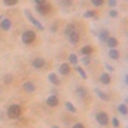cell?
<instances>
[{
    "label": "cell",
    "instance_id": "obj_30",
    "mask_svg": "<svg viewBox=\"0 0 128 128\" xmlns=\"http://www.w3.org/2000/svg\"><path fill=\"white\" fill-rule=\"evenodd\" d=\"M104 66H105V68L108 69L109 72H113V70H114V68H113V67L110 66V64H108V63H104Z\"/></svg>",
    "mask_w": 128,
    "mask_h": 128
},
{
    "label": "cell",
    "instance_id": "obj_33",
    "mask_svg": "<svg viewBox=\"0 0 128 128\" xmlns=\"http://www.w3.org/2000/svg\"><path fill=\"white\" fill-rule=\"evenodd\" d=\"M5 82H6V83L12 82V76H5Z\"/></svg>",
    "mask_w": 128,
    "mask_h": 128
},
{
    "label": "cell",
    "instance_id": "obj_5",
    "mask_svg": "<svg viewBox=\"0 0 128 128\" xmlns=\"http://www.w3.org/2000/svg\"><path fill=\"white\" fill-rule=\"evenodd\" d=\"M96 120H98V123L100 126H106L109 123V116L105 112H99L96 114Z\"/></svg>",
    "mask_w": 128,
    "mask_h": 128
},
{
    "label": "cell",
    "instance_id": "obj_32",
    "mask_svg": "<svg viewBox=\"0 0 128 128\" xmlns=\"http://www.w3.org/2000/svg\"><path fill=\"white\" fill-rule=\"evenodd\" d=\"M72 128H84V126H83L82 123H76V124H74Z\"/></svg>",
    "mask_w": 128,
    "mask_h": 128
},
{
    "label": "cell",
    "instance_id": "obj_28",
    "mask_svg": "<svg viewBox=\"0 0 128 128\" xmlns=\"http://www.w3.org/2000/svg\"><path fill=\"white\" fill-rule=\"evenodd\" d=\"M112 122H113V126H114L115 128H118V127H119V120H118V118H115V116H114Z\"/></svg>",
    "mask_w": 128,
    "mask_h": 128
},
{
    "label": "cell",
    "instance_id": "obj_9",
    "mask_svg": "<svg viewBox=\"0 0 128 128\" xmlns=\"http://www.w3.org/2000/svg\"><path fill=\"white\" fill-rule=\"evenodd\" d=\"M70 72V66L68 63H63L60 64V67H59V73H62L63 76H67V74H69Z\"/></svg>",
    "mask_w": 128,
    "mask_h": 128
},
{
    "label": "cell",
    "instance_id": "obj_11",
    "mask_svg": "<svg viewBox=\"0 0 128 128\" xmlns=\"http://www.w3.org/2000/svg\"><path fill=\"white\" fill-rule=\"evenodd\" d=\"M48 78H49V82L52 83V84H55V86H59V84H60V80L58 78V76L55 73H50L48 76Z\"/></svg>",
    "mask_w": 128,
    "mask_h": 128
},
{
    "label": "cell",
    "instance_id": "obj_23",
    "mask_svg": "<svg viewBox=\"0 0 128 128\" xmlns=\"http://www.w3.org/2000/svg\"><path fill=\"white\" fill-rule=\"evenodd\" d=\"M76 70L78 72V74H80V76H81L83 80H86V78H87V74H86V72L82 69V67H76Z\"/></svg>",
    "mask_w": 128,
    "mask_h": 128
},
{
    "label": "cell",
    "instance_id": "obj_3",
    "mask_svg": "<svg viewBox=\"0 0 128 128\" xmlns=\"http://www.w3.org/2000/svg\"><path fill=\"white\" fill-rule=\"evenodd\" d=\"M36 12L41 16H45L50 12V5L45 2V0H36Z\"/></svg>",
    "mask_w": 128,
    "mask_h": 128
},
{
    "label": "cell",
    "instance_id": "obj_19",
    "mask_svg": "<svg viewBox=\"0 0 128 128\" xmlns=\"http://www.w3.org/2000/svg\"><path fill=\"white\" fill-rule=\"evenodd\" d=\"M118 112L122 114V115H127L128 114V106L126 104H119L118 105Z\"/></svg>",
    "mask_w": 128,
    "mask_h": 128
},
{
    "label": "cell",
    "instance_id": "obj_18",
    "mask_svg": "<svg viewBox=\"0 0 128 128\" xmlns=\"http://www.w3.org/2000/svg\"><path fill=\"white\" fill-rule=\"evenodd\" d=\"M109 56H110V59H113V60L119 59V51L116 50V49H109Z\"/></svg>",
    "mask_w": 128,
    "mask_h": 128
},
{
    "label": "cell",
    "instance_id": "obj_27",
    "mask_svg": "<svg viewBox=\"0 0 128 128\" xmlns=\"http://www.w3.org/2000/svg\"><path fill=\"white\" fill-rule=\"evenodd\" d=\"M109 16H110L112 18H116V17H118V12H116L115 9H112L110 12H109Z\"/></svg>",
    "mask_w": 128,
    "mask_h": 128
},
{
    "label": "cell",
    "instance_id": "obj_29",
    "mask_svg": "<svg viewBox=\"0 0 128 128\" xmlns=\"http://www.w3.org/2000/svg\"><path fill=\"white\" fill-rule=\"evenodd\" d=\"M82 63L86 64V66H87V64H90V56H83L82 58Z\"/></svg>",
    "mask_w": 128,
    "mask_h": 128
},
{
    "label": "cell",
    "instance_id": "obj_26",
    "mask_svg": "<svg viewBox=\"0 0 128 128\" xmlns=\"http://www.w3.org/2000/svg\"><path fill=\"white\" fill-rule=\"evenodd\" d=\"M92 5L94 6H101L102 4H104V2H102V0H92Z\"/></svg>",
    "mask_w": 128,
    "mask_h": 128
},
{
    "label": "cell",
    "instance_id": "obj_15",
    "mask_svg": "<svg viewBox=\"0 0 128 128\" xmlns=\"http://www.w3.org/2000/svg\"><path fill=\"white\" fill-rule=\"evenodd\" d=\"M23 90L26 92H34L36 90V87H35V84L32 82H24L23 83Z\"/></svg>",
    "mask_w": 128,
    "mask_h": 128
},
{
    "label": "cell",
    "instance_id": "obj_13",
    "mask_svg": "<svg viewBox=\"0 0 128 128\" xmlns=\"http://www.w3.org/2000/svg\"><path fill=\"white\" fill-rule=\"evenodd\" d=\"M95 92H96V95H98L102 101H109V95L108 94H105L104 91H101L99 88H95Z\"/></svg>",
    "mask_w": 128,
    "mask_h": 128
},
{
    "label": "cell",
    "instance_id": "obj_34",
    "mask_svg": "<svg viewBox=\"0 0 128 128\" xmlns=\"http://www.w3.org/2000/svg\"><path fill=\"white\" fill-rule=\"evenodd\" d=\"M60 4H62V5H72V3H70V2H62Z\"/></svg>",
    "mask_w": 128,
    "mask_h": 128
},
{
    "label": "cell",
    "instance_id": "obj_24",
    "mask_svg": "<svg viewBox=\"0 0 128 128\" xmlns=\"http://www.w3.org/2000/svg\"><path fill=\"white\" fill-rule=\"evenodd\" d=\"M83 16H84V18H96V13L94 10H87Z\"/></svg>",
    "mask_w": 128,
    "mask_h": 128
},
{
    "label": "cell",
    "instance_id": "obj_36",
    "mask_svg": "<svg viewBox=\"0 0 128 128\" xmlns=\"http://www.w3.org/2000/svg\"><path fill=\"white\" fill-rule=\"evenodd\" d=\"M51 128H59V127H56V126H52Z\"/></svg>",
    "mask_w": 128,
    "mask_h": 128
},
{
    "label": "cell",
    "instance_id": "obj_22",
    "mask_svg": "<svg viewBox=\"0 0 128 128\" xmlns=\"http://www.w3.org/2000/svg\"><path fill=\"white\" fill-rule=\"evenodd\" d=\"M66 109L68 110V112H70V113H76L77 110H76V106H74L72 102H66Z\"/></svg>",
    "mask_w": 128,
    "mask_h": 128
},
{
    "label": "cell",
    "instance_id": "obj_20",
    "mask_svg": "<svg viewBox=\"0 0 128 128\" xmlns=\"http://www.w3.org/2000/svg\"><path fill=\"white\" fill-rule=\"evenodd\" d=\"M76 92H77V95H78V98H81V99L86 98V95H87V91H86V88H84V87H78V88L76 90Z\"/></svg>",
    "mask_w": 128,
    "mask_h": 128
},
{
    "label": "cell",
    "instance_id": "obj_35",
    "mask_svg": "<svg viewBox=\"0 0 128 128\" xmlns=\"http://www.w3.org/2000/svg\"><path fill=\"white\" fill-rule=\"evenodd\" d=\"M124 82H126V84L128 86V74H126V77H124Z\"/></svg>",
    "mask_w": 128,
    "mask_h": 128
},
{
    "label": "cell",
    "instance_id": "obj_37",
    "mask_svg": "<svg viewBox=\"0 0 128 128\" xmlns=\"http://www.w3.org/2000/svg\"><path fill=\"white\" fill-rule=\"evenodd\" d=\"M126 102H127V104H128V98H127V99H126ZM127 104H126V105H127Z\"/></svg>",
    "mask_w": 128,
    "mask_h": 128
},
{
    "label": "cell",
    "instance_id": "obj_14",
    "mask_svg": "<svg viewBox=\"0 0 128 128\" xmlns=\"http://www.w3.org/2000/svg\"><path fill=\"white\" fill-rule=\"evenodd\" d=\"M80 51H81V54H82L83 56H90V55H91V52H92V46L86 45V46H83Z\"/></svg>",
    "mask_w": 128,
    "mask_h": 128
},
{
    "label": "cell",
    "instance_id": "obj_31",
    "mask_svg": "<svg viewBox=\"0 0 128 128\" xmlns=\"http://www.w3.org/2000/svg\"><path fill=\"white\" fill-rule=\"evenodd\" d=\"M108 4H109V6H110V8H114V6L116 5V2H115V0H109Z\"/></svg>",
    "mask_w": 128,
    "mask_h": 128
},
{
    "label": "cell",
    "instance_id": "obj_21",
    "mask_svg": "<svg viewBox=\"0 0 128 128\" xmlns=\"http://www.w3.org/2000/svg\"><path fill=\"white\" fill-rule=\"evenodd\" d=\"M68 60H69V63L72 64V66H77V63H78V59H77L76 54H70L68 56Z\"/></svg>",
    "mask_w": 128,
    "mask_h": 128
},
{
    "label": "cell",
    "instance_id": "obj_6",
    "mask_svg": "<svg viewBox=\"0 0 128 128\" xmlns=\"http://www.w3.org/2000/svg\"><path fill=\"white\" fill-rule=\"evenodd\" d=\"M24 14L27 16L28 20H30V22H31L32 24H34V26H36L38 30H44V26H42V23H41V22H38V20H37L34 16H32L31 13H30V10H24Z\"/></svg>",
    "mask_w": 128,
    "mask_h": 128
},
{
    "label": "cell",
    "instance_id": "obj_8",
    "mask_svg": "<svg viewBox=\"0 0 128 128\" xmlns=\"http://www.w3.org/2000/svg\"><path fill=\"white\" fill-rule=\"evenodd\" d=\"M44 66H45V59H42V58H35L32 60V67L36 69H41Z\"/></svg>",
    "mask_w": 128,
    "mask_h": 128
},
{
    "label": "cell",
    "instance_id": "obj_2",
    "mask_svg": "<svg viewBox=\"0 0 128 128\" xmlns=\"http://www.w3.org/2000/svg\"><path fill=\"white\" fill-rule=\"evenodd\" d=\"M20 114H22V108H20V105H17V104L10 105L6 110V115L10 119H18Z\"/></svg>",
    "mask_w": 128,
    "mask_h": 128
},
{
    "label": "cell",
    "instance_id": "obj_7",
    "mask_svg": "<svg viewBox=\"0 0 128 128\" xmlns=\"http://www.w3.org/2000/svg\"><path fill=\"white\" fill-rule=\"evenodd\" d=\"M46 104H48L49 106H51V108H55V106H58V104H59L58 96H56V95H50L49 98L46 99Z\"/></svg>",
    "mask_w": 128,
    "mask_h": 128
},
{
    "label": "cell",
    "instance_id": "obj_16",
    "mask_svg": "<svg viewBox=\"0 0 128 128\" xmlns=\"http://www.w3.org/2000/svg\"><path fill=\"white\" fill-rule=\"evenodd\" d=\"M106 45L109 46V49H115L116 46H118V40H116L115 37H109V40L106 41Z\"/></svg>",
    "mask_w": 128,
    "mask_h": 128
},
{
    "label": "cell",
    "instance_id": "obj_25",
    "mask_svg": "<svg viewBox=\"0 0 128 128\" xmlns=\"http://www.w3.org/2000/svg\"><path fill=\"white\" fill-rule=\"evenodd\" d=\"M18 2L17 0H4V5L6 6H12V5H16Z\"/></svg>",
    "mask_w": 128,
    "mask_h": 128
},
{
    "label": "cell",
    "instance_id": "obj_12",
    "mask_svg": "<svg viewBox=\"0 0 128 128\" xmlns=\"http://www.w3.org/2000/svg\"><path fill=\"white\" fill-rule=\"evenodd\" d=\"M100 82L104 83V84H109V83L112 82L110 74H109V73H102L101 76H100Z\"/></svg>",
    "mask_w": 128,
    "mask_h": 128
},
{
    "label": "cell",
    "instance_id": "obj_4",
    "mask_svg": "<svg viewBox=\"0 0 128 128\" xmlns=\"http://www.w3.org/2000/svg\"><path fill=\"white\" fill-rule=\"evenodd\" d=\"M36 38V34L34 31H24L22 34V41L24 42V44H31V42H34Z\"/></svg>",
    "mask_w": 128,
    "mask_h": 128
},
{
    "label": "cell",
    "instance_id": "obj_10",
    "mask_svg": "<svg viewBox=\"0 0 128 128\" xmlns=\"http://www.w3.org/2000/svg\"><path fill=\"white\" fill-rule=\"evenodd\" d=\"M109 37H110V35H109V31H108V30H101V31L99 32V38H100V41L106 42V41L109 40Z\"/></svg>",
    "mask_w": 128,
    "mask_h": 128
},
{
    "label": "cell",
    "instance_id": "obj_17",
    "mask_svg": "<svg viewBox=\"0 0 128 128\" xmlns=\"http://www.w3.org/2000/svg\"><path fill=\"white\" fill-rule=\"evenodd\" d=\"M0 27H2L3 30H5V31H8V30H10V27H12V23H10V20L8 18H3L2 23H0Z\"/></svg>",
    "mask_w": 128,
    "mask_h": 128
},
{
    "label": "cell",
    "instance_id": "obj_1",
    "mask_svg": "<svg viewBox=\"0 0 128 128\" xmlns=\"http://www.w3.org/2000/svg\"><path fill=\"white\" fill-rule=\"evenodd\" d=\"M66 35L68 37V41L70 42V44L76 45L77 42L80 41V34L77 32V30L74 28L73 24H68L67 28H66Z\"/></svg>",
    "mask_w": 128,
    "mask_h": 128
}]
</instances>
